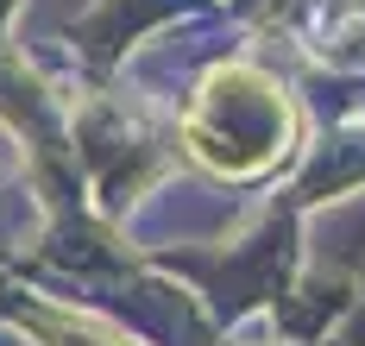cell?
Returning <instances> with one entry per match:
<instances>
[{
    "mask_svg": "<svg viewBox=\"0 0 365 346\" xmlns=\"http://www.w3.org/2000/svg\"><path fill=\"white\" fill-rule=\"evenodd\" d=\"M182 145L215 177H258L296 145V108L264 70L220 63L202 76L182 114Z\"/></svg>",
    "mask_w": 365,
    "mask_h": 346,
    "instance_id": "6da1fadb",
    "label": "cell"
},
{
    "mask_svg": "<svg viewBox=\"0 0 365 346\" xmlns=\"http://www.w3.org/2000/svg\"><path fill=\"white\" fill-rule=\"evenodd\" d=\"M26 334H32L38 346H126V340H113L101 321H82V315H51V308H32V315H26Z\"/></svg>",
    "mask_w": 365,
    "mask_h": 346,
    "instance_id": "7a4b0ae2",
    "label": "cell"
}]
</instances>
